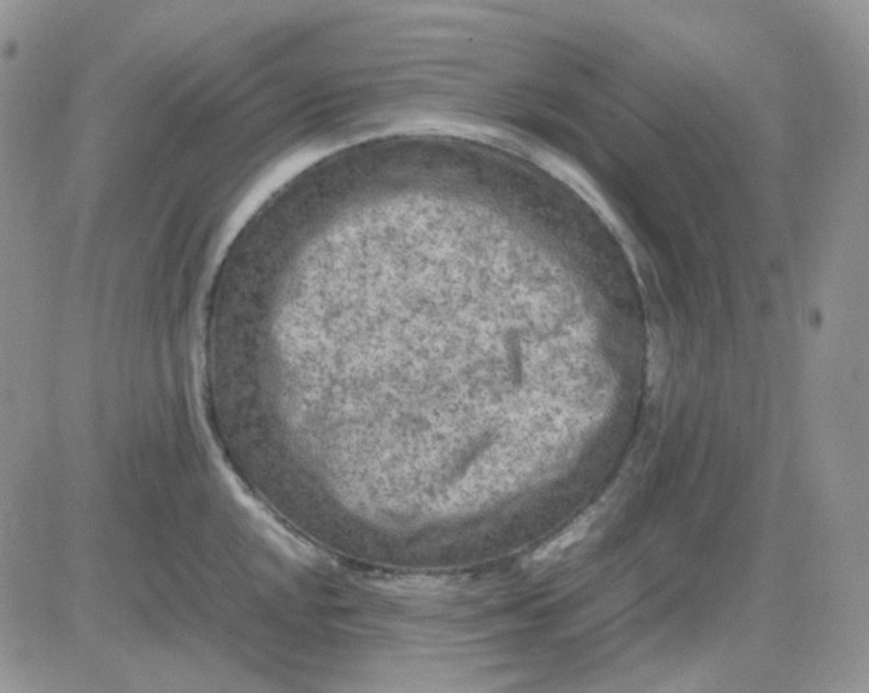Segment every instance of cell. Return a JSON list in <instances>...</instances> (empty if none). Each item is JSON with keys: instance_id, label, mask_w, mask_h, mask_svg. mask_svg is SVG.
I'll list each match as a JSON object with an SVG mask.
<instances>
[{"instance_id": "1", "label": "cell", "mask_w": 869, "mask_h": 693, "mask_svg": "<svg viewBox=\"0 0 869 693\" xmlns=\"http://www.w3.org/2000/svg\"><path fill=\"white\" fill-rule=\"evenodd\" d=\"M593 522V513L587 514V516L582 517L579 522L574 523L573 526L568 527L565 532L562 533L560 537L554 538L551 543H546V545L541 546L537 552L532 556V560L534 563H543L548 562V560L553 559L557 554L562 553L565 549L573 546L574 543H579L582 538L586 535L587 530L592 526Z\"/></svg>"}]
</instances>
